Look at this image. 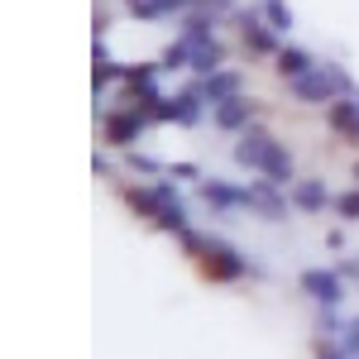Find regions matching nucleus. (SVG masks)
I'll list each match as a JSON object with an SVG mask.
<instances>
[{
  "mask_svg": "<svg viewBox=\"0 0 359 359\" xmlns=\"http://www.w3.org/2000/svg\"><path fill=\"white\" fill-rule=\"evenodd\" d=\"M201 111H206V96H201V86L187 82L177 96H163L158 106H149V120L154 125H182V130H192V125H201Z\"/></svg>",
  "mask_w": 359,
  "mask_h": 359,
  "instance_id": "obj_6",
  "label": "nucleus"
},
{
  "mask_svg": "<svg viewBox=\"0 0 359 359\" xmlns=\"http://www.w3.org/2000/svg\"><path fill=\"white\" fill-rule=\"evenodd\" d=\"M96 115H101V144L106 149H135V139H144V130L154 125L144 115V106H115V111L96 106Z\"/></svg>",
  "mask_w": 359,
  "mask_h": 359,
  "instance_id": "obj_4",
  "label": "nucleus"
},
{
  "mask_svg": "<svg viewBox=\"0 0 359 359\" xmlns=\"http://www.w3.org/2000/svg\"><path fill=\"white\" fill-rule=\"evenodd\" d=\"M316 359H350V355L340 350V340H331V335H316Z\"/></svg>",
  "mask_w": 359,
  "mask_h": 359,
  "instance_id": "obj_28",
  "label": "nucleus"
},
{
  "mask_svg": "<svg viewBox=\"0 0 359 359\" xmlns=\"http://www.w3.org/2000/svg\"><path fill=\"white\" fill-rule=\"evenodd\" d=\"M259 10H264V20H269L278 34L292 29V5H287V0H259Z\"/></svg>",
  "mask_w": 359,
  "mask_h": 359,
  "instance_id": "obj_22",
  "label": "nucleus"
},
{
  "mask_svg": "<svg viewBox=\"0 0 359 359\" xmlns=\"http://www.w3.org/2000/svg\"><path fill=\"white\" fill-rule=\"evenodd\" d=\"M316 67V57L306 53V48H297V43H283L278 48V57H273V72L283 77V82H297V77H306Z\"/></svg>",
  "mask_w": 359,
  "mask_h": 359,
  "instance_id": "obj_17",
  "label": "nucleus"
},
{
  "mask_svg": "<svg viewBox=\"0 0 359 359\" xmlns=\"http://www.w3.org/2000/svg\"><path fill=\"white\" fill-rule=\"evenodd\" d=\"M287 206H292V196L283 192L278 182H269V177H259V182L245 187V211H254L259 221H287Z\"/></svg>",
  "mask_w": 359,
  "mask_h": 359,
  "instance_id": "obj_9",
  "label": "nucleus"
},
{
  "mask_svg": "<svg viewBox=\"0 0 359 359\" xmlns=\"http://www.w3.org/2000/svg\"><path fill=\"white\" fill-rule=\"evenodd\" d=\"M355 182H359V163H355Z\"/></svg>",
  "mask_w": 359,
  "mask_h": 359,
  "instance_id": "obj_31",
  "label": "nucleus"
},
{
  "mask_svg": "<svg viewBox=\"0 0 359 359\" xmlns=\"http://www.w3.org/2000/svg\"><path fill=\"white\" fill-rule=\"evenodd\" d=\"M91 57H96V62H91V86H96V96H101L106 86H115L120 77H125V67L106 53V39H96V53H91Z\"/></svg>",
  "mask_w": 359,
  "mask_h": 359,
  "instance_id": "obj_18",
  "label": "nucleus"
},
{
  "mask_svg": "<svg viewBox=\"0 0 359 359\" xmlns=\"http://www.w3.org/2000/svg\"><path fill=\"white\" fill-rule=\"evenodd\" d=\"M297 287H302L316 306H340L345 302V278H340V269H306V273L297 278Z\"/></svg>",
  "mask_w": 359,
  "mask_h": 359,
  "instance_id": "obj_11",
  "label": "nucleus"
},
{
  "mask_svg": "<svg viewBox=\"0 0 359 359\" xmlns=\"http://www.w3.org/2000/svg\"><path fill=\"white\" fill-rule=\"evenodd\" d=\"M196 0H130L135 20H168V15H187Z\"/></svg>",
  "mask_w": 359,
  "mask_h": 359,
  "instance_id": "obj_19",
  "label": "nucleus"
},
{
  "mask_svg": "<svg viewBox=\"0 0 359 359\" xmlns=\"http://www.w3.org/2000/svg\"><path fill=\"white\" fill-rule=\"evenodd\" d=\"M196 196L211 206V216L245 211V187H235V182H221V177H201V182H196Z\"/></svg>",
  "mask_w": 359,
  "mask_h": 359,
  "instance_id": "obj_13",
  "label": "nucleus"
},
{
  "mask_svg": "<svg viewBox=\"0 0 359 359\" xmlns=\"http://www.w3.org/2000/svg\"><path fill=\"white\" fill-rule=\"evenodd\" d=\"M91 168H96V177H111V172H115V168H111V158H106V154H96V163H91Z\"/></svg>",
  "mask_w": 359,
  "mask_h": 359,
  "instance_id": "obj_29",
  "label": "nucleus"
},
{
  "mask_svg": "<svg viewBox=\"0 0 359 359\" xmlns=\"http://www.w3.org/2000/svg\"><path fill=\"white\" fill-rule=\"evenodd\" d=\"M287 196H292V211H302V216L335 211V192L321 182V177H297V182L287 187Z\"/></svg>",
  "mask_w": 359,
  "mask_h": 359,
  "instance_id": "obj_12",
  "label": "nucleus"
},
{
  "mask_svg": "<svg viewBox=\"0 0 359 359\" xmlns=\"http://www.w3.org/2000/svg\"><path fill=\"white\" fill-rule=\"evenodd\" d=\"M177 245H182V254L201 259V249H206V235H196V230H182V235H177Z\"/></svg>",
  "mask_w": 359,
  "mask_h": 359,
  "instance_id": "obj_27",
  "label": "nucleus"
},
{
  "mask_svg": "<svg viewBox=\"0 0 359 359\" xmlns=\"http://www.w3.org/2000/svg\"><path fill=\"white\" fill-rule=\"evenodd\" d=\"M158 77H163V67L158 62H135V67H125V77H120V86H125V101L130 106H158L163 101V86H158Z\"/></svg>",
  "mask_w": 359,
  "mask_h": 359,
  "instance_id": "obj_8",
  "label": "nucleus"
},
{
  "mask_svg": "<svg viewBox=\"0 0 359 359\" xmlns=\"http://www.w3.org/2000/svg\"><path fill=\"white\" fill-rule=\"evenodd\" d=\"M235 163L259 172V177H269V182H278V187H292L297 182V163H292L287 144L273 139L269 130H259V125H249L245 135L235 139Z\"/></svg>",
  "mask_w": 359,
  "mask_h": 359,
  "instance_id": "obj_1",
  "label": "nucleus"
},
{
  "mask_svg": "<svg viewBox=\"0 0 359 359\" xmlns=\"http://www.w3.org/2000/svg\"><path fill=\"white\" fill-rule=\"evenodd\" d=\"M125 5H130V0H125Z\"/></svg>",
  "mask_w": 359,
  "mask_h": 359,
  "instance_id": "obj_32",
  "label": "nucleus"
},
{
  "mask_svg": "<svg viewBox=\"0 0 359 359\" xmlns=\"http://www.w3.org/2000/svg\"><path fill=\"white\" fill-rule=\"evenodd\" d=\"M316 331L331 335V340H340V331H345V316H340V306H316Z\"/></svg>",
  "mask_w": 359,
  "mask_h": 359,
  "instance_id": "obj_23",
  "label": "nucleus"
},
{
  "mask_svg": "<svg viewBox=\"0 0 359 359\" xmlns=\"http://www.w3.org/2000/svg\"><path fill=\"white\" fill-rule=\"evenodd\" d=\"M340 350L350 359H359V316H345V331H340Z\"/></svg>",
  "mask_w": 359,
  "mask_h": 359,
  "instance_id": "obj_25",
  "label": "nucleus"
},
{
  "mask_svg": "<svg viewBox=\"0 0 359 359\" xmlns=\"http://www.w3.org/2000/svg\"><path fill=\"white\" fill-rule=\"evenodd\" d=\"M326 125H331L345 144H355V149H359V101H355V96L331 101V106H326Z\"/></svg>",
  "mask_w": 359,
  "mask_h": 359,
  "instance_id": "obj_15",
  "label": "nucleus"
},
{
  "mask_svg": "<svg viewBox=\"0 0 359 359\" xmlns=\"http://www.w3.org/2000/svg\"><path fill=\"white\" fill-rule=\"evenodd\" d=\"M196 86H201V96H206V106H221V101H230V96L245 91V77H240L235 67H221V72H211V77H196Z\"/></svg>",
  "mask_w": 359,
  "mask_h": 359,
  "instance_id": "obj_16",
  "label": "nucleus"
},
{
  "mask_svg": "<svg viewBox=\"0 0 359 359\" xmlns=\"http://www.w3.org/2000/svg\"><path fill=\"white\" fill-rule=\"evenodd\" d=\"M196 264H201V273L211 278V283H240V278H249V273L254 278L264 273L259 264H249L245 254L230 245V240H221V235H206V249H201Z\"/></svg>",
  "mask_w": 359,
  "mask_h": 359,
  "instance_id": "obj_3",
  "label": "nucleus"
},
{
  "mask_svg": "<svg viewBox=\"0 0 359 359\" xmlns=\"http://www.w3.org/2000/svg\"><path fill=\"white\" fill-rule=\"evenodd\" d=\"M287 96L297 101V106H331V101H340V96H355L359 101V91L355 82H350V72L340 67V62H316L306 77H297V82H287Z\"/></svg>",
  "mask_w": 359,
  "mask_h": 359,
  "instance_id": "obj_2",
  "label": "nucleus"
},
{
  "mask_svg": "<svg viewBox=\"0 0 359 359\" xmlns=\"http://www.w3.org/2000/svg\"><path fill=\"white\" fill-rule=\"evenodd\" d=\"M230 25H235V34H240V48H245L249 57H278V29L264 20V10L259 5H249V10H235L230 15Z\"/></svg>",
  "mask_w": 359,
  "mask_h": 359,
  "instance_id": "obj_5",
  "label": "nucleus"
},
{
  "mask_svg": "<svg viewBox=\"0 0 359 359\" xmlns=\"http://www.w3.org/2000/svg\"><path fill=\"white\" fill-rule=\"evenodd\" d=\"M168 177L172 182H201V168L196 163H168Z\"/></svg>",
  "mask_w": 359,
  "mask_h": 359,
  "instance_id": "obj_26",
  "label": "nucleus"
},
{
  "mask_svg": "<svg viewBox=\"0 0 359 359\" xmlns=\"http://www.w3.org/2000/svg\"><path fill=\"white\" fill-rule=\"evenodd\" d=\"M335 216H340V221H350V225H359V182L350 187V192L335 196Z\"/></svg>",
  "mask_w": 359,
  "mask_h": 359,
  "instance_id": "obj_24",
  "label": "nucleus"
},
{
  "mask_svg": "<svg viewBox=\"0 0 359 359\" xmlns=\"http://www.w3.org/2000/svg\"><path fill=\"white\" fill-rule=\"evenodd\" d=\"M125 168L139 172V177H168V163L149 158V154H135V149H125Z\"/></svg>",
  "mask_w": 359,
  "mask_h": 359,
  "instance_id": "obj_21",
  "label": "nucleus"
},
{
  "mask_svg": "<svg viewBox=\"0 0 359 359\" xmlns=\"http://www.w3.org/2000/svg\"><path fill=\"white\" fill-rule=\"evenodd\" d=\"M187 48H192V72L196 77H211V72H221L225 67V43L221 34H206V39H187Z\"/></svg>",
  "mask_w": 359,
  "mask_h": 359,
  "instance_id": "obj_14",
  "label": "nucleus"
},
{
  "mask_svg": "<svg viewBox=\"0 0 359 359\" xmlns=\"http://www.w3.org/2000/svg\"><path fill=\"white\" fill-rule=\"evenodd\" d=\"M120 196H125V206L135 211L139 221H158L163 216L168 201H177V182H168V177H154L149 187H120Z\"/></svg>",
  "mask_w": 359,
  "mask_h": 359,
  "instance_id": "obj_7",
  "label": "nucleus"
},
{
  "mask_svg": "<svg viewBox=\"0 0 359 359\" xmlns=\"http://www.w3.org/2000/svg\"><path fill=\"white\" fill-rule=\"evenodd\" d=\"M254 120H259V101H249L245 91L230 96V101H221V106H211V125H216L221 135H245Z\"/></svg>",
  "mask_w": 359,
  "mask_h": 359,
  "instance_id": "obj_10",
  "label": "nucleus"
},
{
  "mask_svg": "<svg viewBox=\"0 0 359 359\" xmlns=\"http://www.w3.org/2000/svg\"><path fill=\"white\" fill-rule=\"evenodd\" d=\"M158 67H163V72H182V67H192V48H187V39H182V34H177L163 53H158Z\"/></svg>",
  "mask_w": 359,
  "mask_h": 359,
  "instance_id": "obj_20",
  "label": "nucleus"
},
{
  "mask_svg": "<svg viewBox=\"0 0 359 359\" xmlns=\"http://www.w3.org/2000/svg\"><path fill=\"white\" fill-rule=\"evenodd\" d=\"M335 269H340V278H359V264H355V259H340Z\"/></svg>",
  "mask_w": 359,
  "mask_h": 359,
  "instance_id": "obj_30",
  "label": "nucleus"
}]
</instances>
